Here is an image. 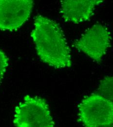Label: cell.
<instances>
[{
  "label": "cell",
  "instance_id": "obj_9",
  "mask_svg": "<svg viewBox=\"0 0 113 127\" xmlns=\"http://www.w3.org/2000/svg\"><path fill=\"white\" fill-rule=\"evenodd\" d=\"M113 127V124L111 125H109V126H104V127Z\"/></svg>",
  "mask_w": 113,
  "mask_h": 127
},
{
  "label": "cell",
  "instance_id": "obj_1",
  "mask_svg": "<svg viewBox=\"0 0 113 127\" xmlns=\"http://www.w3.org/2000/svg\"><path fill=\"white\" fill-rule=\"evenodd\" d=\"M31 36L37 54L44 63L55 68L71 66L70 49L62 29L56 21L37 15Z\"/></svg>",
  "mask_w": 113,
  "mask_h": 127
},
{
  "label": "cell",
  "instance_id": "obj_5",
  "mask_svg": "<svg viewBox=\"0 0 113 127\" xmlns=\"http://www.w3.org/2000/svg\"><path fill=\"white\" fill-rule=\"evenodd\" d=\"M33 4L31 0H0V30L20 29L28 19Z\"/></svg>",
  "mask_w": 113,
  "mask_h": 127
},
{
  "label": "cell",
  "instance_id": "obj_7",
  "mask_svg": "<svg viewBox=\"0 0 113 127\" xmlns=\"http://www.w3.org/2000/svg\"><path fill=\"white\" fill-rule=\"evenodd\" d=\"M97 93L113 102V76H107L101 80Z\"/></svg>",
  "mask_w": 113,
  "mask_h": 127
},
{
  "label": "cell",
  "instance_id": "obj_6",
  "mask_svg": "<svg viewBox=\"0 0 113 127\" xmlns=\"http://www.w3.org/2000/svg\"><path fill=\"white\" fill-rule=\"evenodd\" d=\"M102 0H63L61 1L60 13L66 22L78 24L89 20L93 15Z\"/></svg>",
  "mask_w": 113,
  "mask_h": 127
},
{
  "label": "cell",
  "instance_id": "obj_3",
  "mask_svg": "<svg viewBox=\"0 0 113 127\" xmlns=\"http://www.w3.org/2000/svg\"><path fill=\"white\" fill-rule=\"evenodd\" d=\"M80 120L85 127H101L113 124V102L98 93L85 97L79 106Z\"/></svg>",
  "mask_w": 113,
  "mask_h": 127
},
{
  "label": "cell",
  "instance_id": "obj_8",
  "mask_svg": "<svg viewBox=\"0 0 113 127\" xmlns=\"http://www.w3.org/2000/svg\"><path fill=\"white\" fill-rule=\"evenodd\" d=\"M9 59L5 53L0 50V84L3 78L6 67L8 65Z\"/></svg>",
  "mask_w": 113,
  "mask_h": 127
},
{
  "label": "cell",
  "instance_id": "obj_4",
  "mask_svg": "<svg viewBox=\"0 0 113 127\" xmlns=\"http://www.w3.org/2000/svg\"><path fill=\"white\" fill-rule=\"evenodd\" d=\"M111 36L108 29L96 24L88 29L73 46L94 61L99 63L111 45Z\"/></svg>",
  "mask_w": 113,
  "mask_h": 127
},
{
  "label": "cell",
  "instance_id": "obj_2",
  "mask_svg": "<svg viewBox=\"0 0 113 127\" xmlns=\"http://www.w3.org/2000/svg\"><path fill=\"white\" fill-rule=\"evenodd\" d=\"M15 127H55L47 101L38 96H25L15 109Z\"/></svg>",
  "mask_w": 113,
  "mask_h": 127
}]
</instances>
